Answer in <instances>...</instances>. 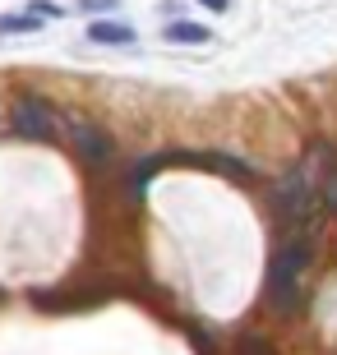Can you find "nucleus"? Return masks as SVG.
I'll return each instance as SVG.
<instances>
[{
    "label": "nucleus",
    "mask_w": 337,
    "mask_h": 355,
    "mask_svg": "<svg viewBox=\"0 0 337 355\" xmlns=\"http://www.w3.org/2000/svg\"><path fill=\"white\" fill-rule=\"evenodd\" d=\"M310 268V245L305 240H291L268 259V304L277 314H296L300 304V272Z\"/></svg>",
    "instance_id": "obj_1"
},
{
    "label": "nucleus",
    "mask_w": 337,
    "mask_h": 355,
    "mask_svg": "<svg viewBox=\"0 0 337 355\" xmlns=\"http://www.w3.org/2000/svg\"><path fill=\"white\" fill-rule=\"evenodd\" d=\"M10 134L24 139V144H51L60 134V111L47 97H38V92H24L10 106Z\"/></svg>",
    "instance_id": "obj_2"
},
{
    "label": "nucleus",
    "mask_w": 337,
    "mask_h": 355,
    "mask_svg": "<svg viewBox=\"0 0 337 355\" xmlns=\"http://www.w3.org/2000/svg\"><path fill=\"white\" fill-rule=\"evenodd\" d=\"M69 148L83 166H111V157H116V139L97 120H74L69 125Z\"/></svg>",
    "instance_id": "obj_3"
},
{
    "label": "nucleus",
    "mask_w": 337,
    "mask_h": 355,
    "mask_svg": "<svg viewBox=\"0 0 337 355\" xmlns=\"http://www.w3.org/2000/svg\"><path fill=\"white\" fill-rule=\"evenodd\" d=\"M272 208H277V217H282V222H305V212L314 208V184L305 180V171H291L282 184H277Z\"/></svg>",
    "instance_id": "obj_4"
},
{
    "label": "nucleus",
    "mask_w": 337,
    "mask_h": 355,
    "mask_svg": "<svg viewBox=\"0 0 337 355\" xmlns=\"http://www.w3.org/2000/svg\"><path fill=\"white\" fill-rule=\"evenodd\" d=\"M88 42H97V46H134L139 33H134L130 24H116V19H92L88 24Z\"/></svg>",
    "instance_id": "obj_5"
},
{
    "label": "nucleus",
    "mask_w": 337,
    "mask_h": 355,
    "mask_svg": "<svg viewBox=\"0 0 337 355\" xmlns=\"http://www.w3.org/2000/svg\"><path fill=\"white\" fill-rule=\"evenodd\" d=\"M162 166H167V157H143L139 166H130V171H125V198L139 203L143 189H148V180H153V171H162Z\"/></svg>",
    "instance_id": "obj_6"
},
{
    "label": "nucleus",
    "mask_w": 337,
    "mask_h": 355,
    "mask_svg": "<svg viewBox=\"0 0 337 355\" xmlns=\"http://www.w3.org/2000/svg\"><path fill=\"white\" fill-rule=\"evenodd\" d=\"M162 37H167V42H185V46H204V42H213V33H208L204 24H185V19H171V24L162 28Z\"/></svg>",
    "instance_id": "obj_7"
},
{
    "label": "nucleus",
    "mask_w": 337,
    "mask_h": 355,
    "mask_svg": "<svg viewBox=\"0 0 337 355\" xmlns=\"http://www.w3.org/2000/svg\"><path fill=\"white\" fill-rule=\"evenodd\" d=\"M38 28H42V14H33V10L0 14V33H5V37H19V33H38Z\"/></svg>",
    "instance_id": "obj_8"
},
{
    "label": "nucleus",
    "mask_w": 337,
    "mask_h": 355,
    "mask_svg": "<svg viewBox=\"0 0 337 355\" xmlns=\"http://www.w3.org/2000/svg\"><path fill=\"white\" fill-rule=\"evenodd\" d=\"M236 355H272V342H263V337H254V332H249V337H240V342H236Z\"/></svg>",
    "instance_id": "obj_9"
},
{
    "label": "nucleus",
    "mask_w": 337,
    "mask_h": 355,
    "mask_svg": "<svg viewBox=\"0 0 337 355\" xmlns=\"http://www.w3.org/2000/svg\"><path fill=\"white\" fill-rule=\"evenodd\" d=\"M79 10H88V14H111V10H120V0H79Z\"/></svg>",
    "instance_id": "obj_10"
},
{
    "label": "nucleus",
    "mask_w": 337,
    "mask_h": 355,
    "mask_svg": "<svg viewBox=\"0 0 337 355\" xmlns=\"http://www.w3.org/2000/svg\"><path fill=\"white\" fill-rule=\"evenodd\" d=\"M28 10H33V14H42V19H56V14H60V10H56V5H51V0H33Z\"/></svg>",
    "instance_id": "obj_11"
},
{
    "label": "nucleus",
    "mask_w": 337,
    "mask_h": 355,
    "mask_svg": "<svg viewBox=\"0 0 337 355\" xmlns=\"http://www.w3.org/2000/svg\"><path fill=\"white\" fill-rule=\"evenodd\" d=\"M324 198H328V208H333V212H337V171H333V175H328V184H324Z\"/></svg>",
    "instance_id": "obj_12"
},
{
    "label": "nucleus",
    "mask_w": 337,
    "mask_h": 355,
    "mask_svg": "<svg viewBox=\"0 0 337 355\" xmlns=\"http://www.w3.org/2000/svg\"><path fill=\"white\" fill-rule=\"evenodd\" d=\"M199 5H204V10H217V14H222V10H231V0H199Z\"/></svg>",
    "instance_id": "obj_13"
}]
</instances>
